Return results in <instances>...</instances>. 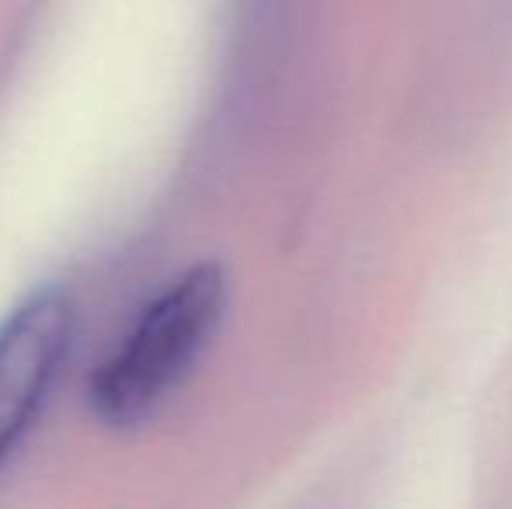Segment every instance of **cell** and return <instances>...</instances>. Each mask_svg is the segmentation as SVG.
I'll return each instance as SVG.
<instances>
[{"mask_svg":"<svg viewBox=\"0 0 512 509\" xmlns=\"http://www.w3.org/2000/svg\"><path fill=\"white\" fill-rule=\"evenodd\" d=\"M227 311V272L199 262L175 276L91 377V408L112 429L143 426L185 384Z\"/></svg>","mask_w":512,"mask_h":509,"instance_id":"6da1fadb","label":"cell"},{"mask_svg":"<svg viewBox=\"0 0 512 509\" xmlns=\"http://www.w3.org/2000/svg\"><path fill=\"white\" fill-rule=\"evenodd\" d=\"M74 300L60 286H39L0 321V464L14 454L67 360Z\"/></svg>","mask_w":512,"mask_h":509,"instance_id":"7a4b0ae2","label":"cell"}]
</instances>
